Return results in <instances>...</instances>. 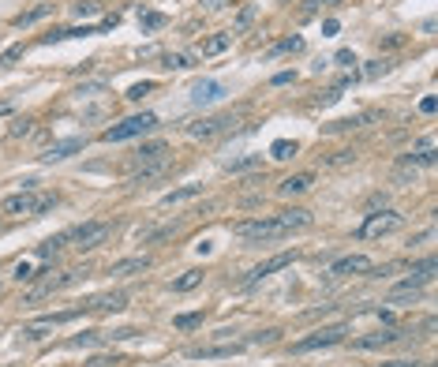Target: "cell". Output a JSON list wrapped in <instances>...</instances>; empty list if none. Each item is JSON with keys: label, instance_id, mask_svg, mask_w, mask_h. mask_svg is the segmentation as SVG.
<instances>
[{"label": "cell", "instance_id": "obj_1", "mask_svg": "<svg viewBox=\"0 0 438 367\" xmlns=\"http://www.w3.org/2000/svg\"><path fill=\"white\" fill-rule=\"evenodd\" d=\"M57 199L53 195H34L30 188L19 191V195H8L4 203H0V214H12V217H34V214H42L45 206H53Z\"/></svg>", "mask_w": 438, "mask_h": 367}, {"label": "cell", "instance_id": "obj_2", "mask_svg": "<svg viewBox=\"0 0 438 367\" xmlns=\"http://www.w3.org/2000/svg\"><path fill=\"white\" fill-rule=\"evenodd\" d=\"M236 236L247 240V244H270V240H281V236H288V233H285V225L277 222V217H259V222H240Z\"/></svg>", "mask_w": 438, "mask_h": 367}, {"label": "cell", "instance_id": "obj_3", "mask_svg": "<svg viewBox=\"0 0 438 367\" xmlns=\"http://www.w3.org/2000/svg\"><path fill=\"white\" fill-rule=\"evenodd\" d=\"M150 127H157V116H154V113L128 116V120H120L116 127H109V132H105V143H124V139H135V135H146Z\"/></svg>", "mask_w": 438, "mask_h": 367}, {"label": "cell", "instance_id": "obj_4", "mask_svg": "<svg viewBox=\"0 0 438 367\" xmlns=\"http://www.w3.org/2000/svg\"><path fill=\"white\" fill-rule=\"evenodd\" d=\"M401 225H405V217H401V214H394V210H382V214H371L367 222H363L360 236H363V240H375V236H389V233H397Z\"/></svg>", "mask_w": 438, "mask_h": 367}, {"label": "cell", "instance_id": "obj_5", "mask_svg": "<svg viewBox=\"0 0 438 367\" xmlns=\"http://www.w3.org/2000/svg\"><path fill=\"white\" fill-rule=\"evenodd\" d=\"M105 236H109V222H87V225L71 229V233H64V240H76L82 251H90V247H98Z\"/></svg>", "mask_w": 438, "mask_h": 367}, {"label": "cell", "instance_id": "obj_6", "mask_svg": "<svg viewBox=\"0 0 438 367\" xmlns=\"http://www.w3.org/2000/svg\"><path fill=\"white\" fill-rule=\"evenodd\" d=\"M341 337H344V326L319 330V334H311V337H304V341H296L292 352H315V348H330V345H338Z\"/></svg>", "mask_w": 438, "mask_h": 367}, {"label": "cell", "instance_id": "obj_7", "mask_svg": "<svg viewBox=\"0 0 438 367\" xmlns=\"http://www.w3.org/2000/svg\"><path fill=\"white\" fill-rule=\"evenodd\" d=\"M229 124H232V116H202V120L188 124V135L191 139H213V135H221Z\"/></svg>", "mask_w": 438, "mask_h": 367}, {"label": "cell", "instance_id": "obj_8", "mask_svg": "<svg viewBox=\"0 0 438 367\" xmlns=\"http://www.w3.org/2000/svg\"><path fill=\"white\" fill-rule=\"evenodd\" d=\"M229 90L221 87V82H213V79H202V82H195L191 87V102L195 105H210V102H221Z\"/></svg>", "mask_w": 438, "mask_h": 367}, {"label": "cell", "instance_id": "obj_9", "mask_svg": "<svg viewBox=\"0 0 438 367\" xmlns=\"http://www.w3.org/2000/svg\"><path fill=\"white\" fill-rule=\"evenodd\" d=\"M371 270V259L367 255H344L330 266V274H338V278H349V274H367Z\"/></svg>", "mask_w": 438, "mask_h": 367}, {"label": "cell", "instance_id": "obj_10", "mask_svg": "<svg viewBox=\"0 0 438 367\" xmlns=\"http://www.w3.org/2000/svg\"><path fill=\"white\" fill-rule=\"evenodd\" d=\"M146 266H150V259H146V255H135V259L113 262V266H109V274H113V278H132V274H143Z\"/></svg>", "mask_w": 438, "mask_h": 367}, {"label": "cell", "instance_id": "obj_11", "mask_svg": "<svg viewBox=\"0 0 438 367\" xmlns=\"http://www.w3.org/2000/svg\"><path fill=\"white\" fill-rule=\"evenodd\" d=\"M87 146V139H64V143H53L49 150H45V161H64V158H71L76 150H82Z\"/></svg>", "mask_w": 438, "mask_h": 367}, {"label": "cell", "instance_id": "obj_12", "mask_svg": "<svg viewBox=\"0 0 438 367\" xmlns=\"http://www.w3.org/2000/svg\"><path fill=\"white\" fill-rule=\"evenodd\" d=\"M277 222L285 225V233H296V229L311 225V210H285V214H277Z\"/></svg>", "mask_w": 438, "mask_h": 367}, {"label": "cell", "instance_id": "obj_13", "mask_svg": "<svg viewBox=\"0 0 438 367\" xmlns=\"http://www.w3.org/2000/svg\"><path fill=\"white\" fill-rule=\"evenodd\" d=\"M240 345H207V348H191L188 356H195V360H221V356H236Z\"/></svg>", "mask_w": 438, "mask_h": 367}, {"label": "cell", "instance_id": "obj_14", "mask_svg": "<svg viewBox=\"0 0 438 367\" xmlns=\"http://www.w3.org/2000/svg\"><path fill=\"white\" fill-rule=\"evenodd\" d=\"M124 304H128L124 292H105V296H94V300H90L87 311H120Z\"/></svg>", "mask_w": 438, "mask_h": 367}, {"label": "cell", "instance_id": "obj_15", "mask_svg": "<svg viewBox=\"0 0 438 367\" xmlns=\"http://www.w3.org/2000/svg\"><path fill=\"white\" fill-rule=\"evenodd\" d=\"M292 259H296V255H274V259H266L263 266H255V270L247 274V285H251V281H259V278H266V274H274V270H281V266H288Z\"/></svg>", "mask_w": 438, "mask_h": 367}, {"label": "cell", "instance_id": "obj_16", "mask_svg": "<svg viewBox=\"0 0 438 367\" xmlns=\"http://www.w3.org/2000/svg\"><path fill=\"white\" fill-rule=\"evenodd\" d=\"M165 150H169V146H165L161 139H154V143L139 146V150H135V165H150V161H161V158H165Z\"/></svg>", "mask_w": 438, "mask_h": 367}, {"label": "cell", "instance_id": "obj_17", "mask_svg": "<svg viewBox=\"0 0 438 367\" xmlns=\"http://www.w3.org/2000/svg\"><path fill=\"white\" fill-rule=\"evenodd\" d=\"M315 184V172H296V177L281 180V195H300V191H307Z\"/></svg>", "mask_w": 438, "mask_h": 367}, {"label": "cell", "instance_id": "obj_18", "mask_svg": "<svg viewBox=\"0 0 438 367\" xmlns=\"http://www.w3.org/2000/svg\"><path fill=\"white\" fill-rule=\"evenodd\" d=\"M195 195H202V184H184V188L169 191L161 203H165V206H180V203H188V199H195Z\"/></svg>", "mask_w": 438, "mask_h": 367}, {"label": "cell", "instance_id": "obj_19", "mask_svg": "<svg viewBox=\"0 0 438 367\" xmlns=\"http://www.w3.org/2000/svg\"><path fill=\"white\" fill-rule=\"evenodd\" d=\"M169 172V161H150V165H139V172H135V184H150V180H157V177H165Z\"/></svg>", "mask_w": 438, "mask_h": 367}, {"label": "cell", "instance_id": "obj_20", "mask_svg": "<svg viewBox=\"0 0 438 367\" xmlns=\"http://www.w3.org/2000/svg\"><path fill=\"white\" fill-rule=\"evenodd\" d=\"M416 177H419V161H416V154L412 158H405L394 169V184H416Z\"/></svg>", "mask_w": 438, "mask_h": 367}, {"label": "cell", "instance_id": "obj_21", "mask_svg": "<svg viewBox=\"0 0 438 367\" xmlns=\"http://www.w3.org/2000/svg\"><path fill=\"white\" fill-rule=\"evenodd\" d=\"M229 45H232V34H213V38H207L199 45V53L202 57H218V53H225Z\"/></svg>", "mask_w": 438, "mask_h": 367}, {"label": "cell", "instance_id": "obj_22", "mask_svg": "<svg viewBox=\"0 0 438 367\" xmlns=\"http://www.w3.org/2000/svg\"><path fill=\"white\" fill-rule=\"evenodd\" d=\"M397 341V330H382V334H371V337H360L356 348H382V345H394Z\"/></svg>", "mask_w": 438, "mask_h": 367}, {"label": "cell", "instance_id": "obj_23", "mask_svg": "<svg viewBox=\"0 0 438 367\" xmlns=\"http://www.w3.org/2000/svg\"><path fill=\"white\" fill-rule=\"evenodd\" d=\"M199 281H202V270H188L184 278H176V281H173V289H176V292H188V289L199 285Z\"/></svg>", "mask_w": 438, "mask_h": 367}, {"label": "cell", "instance_id": "obj_24", "mask_svg": "<svg viewBox=\"0 0 438 367\" xmlns=\"http://www.w3.org/2000/svg\"><path fill=\"white\" fill-rule=\"evenodd\" d=\"M71 12H76L79 19H82V15L90 19V15H101V4H94V0H79V4H71Z\"/></svg>", "mask_w": 438, "mask_h": 367}, {"label": "cell", "instance_id": "obj_25", "mask_svg": "<svg viewBox=\"0 0 438 367\" xmlns=\"http://www.w3.org/2000/svg\"><path fill=\"white\" fill-rule=\"evenodd\" d=\"M270 154H274V158H292V154H296V143H288V139H277L274 146H270Z\"/></svg>", "mask_w": 438, "mask_h": 367}, {"label": "cell", "instance_id": "obj_26", "mask_svg": "<svg viewBox=\"0 0 438 367\" xmlns=\"http://www.w3.org/2000/svg\"><path fill=\"white\" fill-rule=\"evenodd\" d=\"M49 8H53V4H38V8H34V12H23L19 19H15V26H26V23L42 19V15H49Z\"/></svg>", "mask_w": 438, "mask_h": 367}, {"label": "cell", "instance_id": "obj_27", "mask_svg": "<svg viewBox=\"0 0 438 367\" xmlns=\"http://www.w3.org/2000/svg\"><path fill=\"white\" fill-rule=\"evenodd\" d=\"M173 326H176V330H195V326H202V311H191V315H180Z\"/></svg>", "mask_w": 438, "mask_h": 367}, {"label": "cell", "instance_id": "obj_28", "mask_svg": "<svg viewBox=\"0 0 438 367\" xmlns=\"http://www.w3.org/2000/svg\"><path fill=\"white\" fill-rule=\"evenodd\" d=\"M165 68H191L188 53H165Z\"/></svg>", "mask_w": 438, "mask_h": 367}, {"label": "cell", "instance_id": "obj_29", "mask_svg": "<svg viewBox=\"0 0 438 367\" xmlns=\"http://www.w3.org/2000/svg\"><path fill=\"white\" fill-rule=\"evenodd\" d=\"M157 26H165V15L146 12V15H143V30H157Z\"/></svg>", "mask_w": 438, "mask_h": 367}, {"label": "cell", "instance_id": "obj_30", "mask_svg": "<svg viewBox=\"0 0 438 367\" xmlns=\"http://www.w3.org/2000/svg\"><path fill=\"white\" fill-rule=\"evenodd\" d=\"M30 127H34V120H15L8 135H12V139H23V135H30Z\"/></svg>", "mask_w": 438, "mask_h": 367}, {"label": "cell", "instance_id": "obj_31", "mask_svg": "<svg viewBox=\"0 0 438 367\" xmlns=\"http://www.w3.org/2000/svg\"><path fill=\"white\" fill-rule=\"evenodd\" d=\"M150 90H154V82H135V87L128 90V98H132V102H139V98H143V94H150Z\"/></svg>", "mask_w": 438, "mask_h": 367}, {"label": "cell", "instance_id": "obj_32", "mask_svg": "<svg viewBox=\"0 0 438 367\" xmlns=\"http://www.w3.org/2000/svg\"><path fill=\"white\" fill-rule=\"evenodd\" d=\"M349 161H356V154L352 150H338L333 158H326V165H349Z\"/></svg>", "mask_w": 438, "mask_h": 367}, {"label": "cell", "instance_id": "obj_33", "mask_svg": "<svg viewBox=\"0 0 438 367\" xmlns=\"http://www.w3.org/2000/svg\"><path fill=\"white\" fill-rule=\"evenodd\" d=\"M101 337L98 334H82V337H71V348H82V345H98Z\"/></svg>", "mask_w": 438, "mask_h": 367}, {"label": "cell", "instance_id": "obj_34", "mask_svg": "<svg viewBox=\"0 0 438 367\" xmlns=\"http://www.w3.org/2000/svg\"><path fill=\"white\" fill-rule=\"evenodd\" d=\"M292 49H304V42H300V38H285L274 53H292Z\"/></svg>", "mask_w": 438, "mask_h": 367}, {"label": "cell", "instance_id": "obj_35", "mask_svg": "<svg viewBox=\"0 0 438 367\" xmlns=\"http://www.w3.org/2000/svg\"><path fill=\"white\" fill-rule=\"evenodd\" d=\"M386 68H389L386 60H371V64H367V71H363V75H367V79H375L378 71H386Z\"/></svg>", "mask_w": 438, "mask_h": 367}, {"label": "cell", "instance_id": "obj_36", "mask_svg": "<svg viewBox=\"0 0 438 367\" xmlns=\"http://www.w3.org/2000/svg\"><path fill=\"white\" fill-rule=\"evenodd\" d=\"M251 165H259V158H236V161H229V169L240 172V169H251Z\"/></svg>", "mask_w": 438, "mask_h": 367}, {"label": "cell", "instance_id": "obj_37", "mask_svg": "<svg viewBox=\"0 0 438 367\" xmlns=\"http://www.w3.org/2000/svg\"><path fill=\"white\" fill-rule=\"evenodd\" d=\"M416 150L419 154H435V139H431V135H423V139L416 143Z\"/></svg>", "mask_w": 438, "mask_h": 367}, {"label": "cell", "instance_id": "obj_38", "mask_svg": "<svg viewBox=\"0 0 438 367\" xmlns=\"http://www.w3.org/2000/svg\"><path fill=\"white\" fill-rule=\"evenodd\" d=\"M229 0H202V12H218V8H225Z\"/></svg>", "mask_w": 438, "mask_h": 367}, {"label": "cell", "instance_id": "obj_39", "mask_svg": "<svg viewBox=\"0 0 438 367\" xmlns=\"http://www.w3.org/2000/svg\"><path fill=\"white\" fill-rule=\"evenodd\" d=\"M251 19H255V8H244V12H240V19H236V26H247Z\"/></svg>", "mask_w": 438, "mask_h": 367}, {"label": "cell", "instance_id": "obj_40", "mask_svg": "<svg viewBox=\"0 0 438 367\" xmlns=\"http://www.w3.org/2000/svg\"><path fill=\"white\" fill-rule=\"evenodd\" d=\"M109 364H116V356H94L90 360V367H109Z\"/></svg>", "mask_w": 438, "mask_h": 367}, {"label": "cell", "instance_id": "obj_41", "mask_svg": "<svg viewBox=\"0 0 438 367\" xmlns=\"http://www.w3.org/2000/svg\"><path fill=\"white\" fill-rule=\"evenodd\" d=\"M382 367H416V364H408V360H389V364H382Z\"/></svg>", "mask_w": 438, "mask_h": 367}, {"label": "cell", "instance_id": "obj_42", "mask_svg": "<svg viewBox=\"0 0 438 367\" xmlns=\"http://www.w3.org/2000/svg\"><path fill=\"white\" fill-rule=\"evenodd\" d=\"M319 4H338V0H319Z\"/></svg>", "mask_w": 438, "mask_h": 367}]
</instances>
